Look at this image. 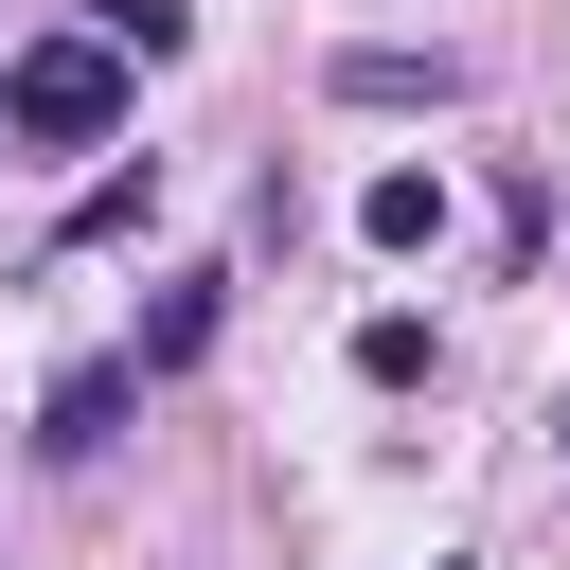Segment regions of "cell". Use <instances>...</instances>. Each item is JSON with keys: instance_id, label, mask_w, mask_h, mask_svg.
<instances>
[{"instance_id": "cell-1", "label": "cell", "mask_w": 570, "mask_h": 570, "mask_svg": "<svg viewBox=\"0 0 570 570\" xmlns=\"http://www.w3.org/2000/svg\"><path fill=\"white\" fill-rule=\"evenodd\" d=\"M0 125L53 142V160L107 142V125H125V53H107V36H36V53H0Z\"/></svg>"}, {"instance_id": "cell-2", "label": "cell", "mask_w": 570, "mask_h": 570, "mask_svg": "<svg viewBox=\"0 0 570 570\" xmlns=\"http://www.w3.org/2000/svg\"><path fill=\"white\" fill-rule=\"evenodd\" d=\"M125 392H142V356H89V374H53V410H36V445H53V463H89V445L125 428Z\"/></svg>"}, {"instance_id": "cell-3", "label": "cell", "mask_w": 570, "mask_h": 570, "mask_svg": "<svg viewBox=\"0 0 570 570\" xmlns=\"http://www.w3.org/2000/svg\"><path fill=\"white\" fill-rule=\"evenodd\" d=\"M338 89L356 107H463V53H392L374 36V53H338Z\"/></svg>"}, {"instance_id": "cell-4", "label": "cell", "mask_w": 570, "mask_h": 570, "mask_svg": "<svg viewBox=\"0 0 570 570\" xmlns=\"http://www.w3.org/2000/svg\"><path fill=\"white\" fill-rule=\"evenodd\" d=\"M356 232H374V249H445V178H428V160H392V178L356 196Z\"/></svg>"}, {"instance_id": "cell-5", "label": "cell", "mask_w": 570, "mask_h": 570, "mask_svg": "<svg viewBox=\"0 0 570 570\" xmlns=\"http://www.w3.org/2000/svg\"><path fill=\"white\" fill-rule=\"evenodd\" d=\"M142 214H160V160H107V178L71 196V249H107V232H142Z\"/></svg>"}, {"instance_id": "cell-6", "label": "cell", "mask_w": 570, "mask_h": 570, "mask_svg": "<svg viewBox=\"0 0 570 570\" xmlns=\"http://www.w3.org/2000/svg\"><path fill=\"white\" fill-rule=\"evenodd\" d=\"M178 356H214V285H160L142 303V374H178Z\"/></svg>"}, {"instance_id": "cell-7", "label": "cell", "mask_w": 570, "mask_h": 570, "mask_svg": "<svg viewBox=\"0 0 570 570\" xmlns=\"http://www.w3.org/2000/svg\"><path fill=\"white\" fill-rule=\"evenodd\" d=\"M89 36H107V53H142V71H160V53H178V36H196V0H89Z\"/></svg>"}, {"instance_id": "cell-8", "label": "cell", "mask_w": 570, "mask_h": 570, "mask_svg": "<svg viewBox=\"0 0 570 570\" xmlns=\"http://www.w3.org/2000/svg\"><path fill=\"white\" fill-rule=\"evenodd\" d=\"M356 374H374V392H410V374H428V321H410V303H374V321H356Z\"/></svg>"}, {"instance_id": "cell-9", "label": "cell", "mask_w": 570, "mask_h": 570, "mask_svg": "<svg viewBox=\"0 0 570 570\" xmlns=\"http://www.w3.org/2000/svg\"><path fill=\"white\" fill-rule=\"evenodd\" d=\"M552 445H570V410H552Z\"/></svg>"}]
</instances>
